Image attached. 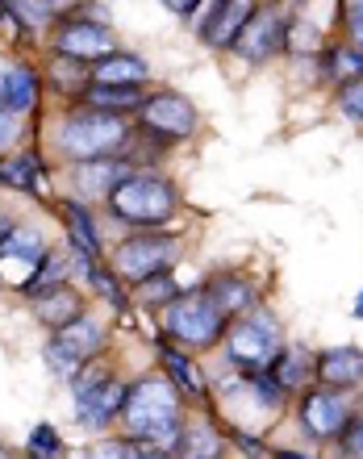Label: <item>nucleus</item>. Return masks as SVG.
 Listing matches in <instances>:
<instances>
[{"mask_svg":"<svg viewBox=\"0 0 363 459\" xmlns=\"http://www.w3.org/2000/svg\"><path fill=\"white\" fill-rule=\"evenodd\" d=\"M125 418L138 438L176 447L180 443V397L176 385H168L163 376H146L125 393Z\"/></svg>","mask_w":363,"mask_h":459,"instance_id":"f257e3e1","label":"nucleus"},{"mask_svg":"<svg viewBox=\"0 0 363 459\" xmlns=\"http://www.w3.org/2000/svg\"><path fill=\"white\" fill-rule=\"evenodd\" d=\"M113 213L134 226H159L176 213V188L155 176H130L113 188Z\"/></svg>","mask_w":363,"mask_h":459,"instance_id":"f03ea898","label":"nucleus"},{"mask_svg":"<svg viewBox=\"0 0 363 459\" xmlns=\"http://www.w3.org/2000/svg\"><path fill=\"white\" fill-rule=\"evenodd\" d=\"M59 143H63V151L75 155V159H100V155H109V151H117V146L125 143V126L105 109L72 113V117L63 121Z\"/></svg>","mask_w":363,"mask_h":459,"instance_id":"7ed1b4c3","label":"nucleus"},{"mask_svg":"<svg viewBox=\"0 0 363 459\" xmlns=\"http://www.w3.org/2000/svg\"><path fill=\"white\" fill-rule=\"evenodd\" d=\"M168 330L188 347H213L221 339V309L213 292H188L168 305Z\"/></svg>","mask_w":363,"mask_h":459,"instance_id":"20e7f679","label":"nucleus"},{"mask_svg":"<svg viewBox=\"0 0 363 459\" xmlns=\"http://www.w3.org/2000/svg\"><path fill=\"white\" fill-rule=\"evenodd\" d=\"M230 359L242 363V368H251V372L272 368V363L280 359V330H276V322H272L267 314L242 322V326L230 334Z\"/></svg>","mask_w":363,"mask_h":459,"instance_id":"39448f33","label":"nucleus"},{"mask_svg":"<svg viewBox=\"0 0 363 459\" xmlns=\"http://www.w3.org/2000/svg\"><path fill=\"white\" fill-rule=\"evenodd\" d=\"M176 242L171 238H130L117 247V259H113V267H117L121 276H130L134 284L146 276H159V272H168L171 259H176Z\"/></svg>","mask_w":363,"mask_h":459,"instance_id":"423d86ee","label":"nucleus"},{"mask_svg":"<svg viewBox=\"0 0 363 459\" xmlns=\"http://www.w3.org/2000/svg\"><path fill=\"white\" fill-rule=\"evenodd\" d=\"M125 393L117 376H88L84 385L75 388V410L88 426H105L117 410H125Z\"/></svg>","mask_w":363,"mask_h":459,"instance_id":"0eeeda50","label":"nucleus"},{"mask_svg":"<svg viewBox=\"0 0 363 459\" xmlns=\"http://www.w3.org/2000/svg\"><path fill=\"white\" fill-rule=\"evenodd\" d=\"M301 422L309 426V435L334 438V435H342V430H347L351 410H347V401H342L334 388H326V393H309V397H305Z\"/></svg>","mask_w":363,"mask_h":459,"instance_id":"6e6552de","label":"nucleus"},{"mask_svg":"<svg viewBox=\"0 0 363 459\" xmlns=\"http://www.w3.org/2000/svg\"><path fill=\"white\" fill-rule=\"evenodd\" d=\"M143 121L155 134H171V138H184V134L196 130V109L193 100L176 97V92H163V97H151L143 105Z\"/></svg>","mask_w":363,"mask_h":459,"instance_id":"1a4fd4ad","label":"nucleus"},{"mask_svg":"<svg viewBox=\"0 0 363 459\" xmlns=\"http://www.w3.org/2000/svg\"><path fill=\"white\" fill-rule=\"evenodd\" d=\"M234 47L246 55V59H267V55H276L284 47V17L280 13H259L251 22L242 25V34Z\"/></svg>","mask_w":363,"mask_h":459,"instance_id":"9d476101","label":"nucleus"},{"mask_svg":"<svg viewBox=\"0 0 363 459\" xmlns=\"http://www.w3.org/2000/svg\"><path fill=\"white\" fill-rule=\"evenodd\" d=\"M59 50L72 59H105V55H113V38L105 25L72 22L59 30Z\"/></svg>","mask_w":363,"mask_h":459,"instance_id":"9b49d317","label":"nucleus"},{"mask_svg":"<svg viewBox=\"0 0 363 459\" xmlns=\"http://www.w3.org/2000/svg\"><path fill=\"white\" fill-rule=\"evenodd\" d=\"M255 17L251 0H218V13L205 22V42L209 47H234L242 34V25Z\"/></svg>","mask_w":363,"mask_h":459,"instance_id":"f8f14e48","label":"nucleus"},{"mask_svg":"<svg viewBox=\"0 0 363 459\" xmlns=\"http://www.w3.org/2000/svg\"><path fill=\"white\" fill-rule=\"evenodd\" d=\"M121 180H130V168L121 163V159H84L80 171H75V188L84 196H113Z\"/></svg>","mask_w":363,"mask_h":459,"instance_id":"ddd939ff","label":"nucleus"},{"mask_svg":"<svg viewBox=\"0 0 363 459\" xmlns=\"http://www.w3.org/2000/svg\"><path fill=\"white\" fill-rule=\"evenodd\" d=\"M317 376L330 388H351L363 380V351L359 347H334L317 359Z\"/></svg>","mask_w":363,"mask_h":459,"instance_id":"4468645a","label":"nucleus"},{"mask_svg":"<svg viewBox=\"0 0 363 459\" xmlns=\"http://www.w3.org/2000/svg\"><path fill=\"white\" fill-rule=\"evenodd\" d=\"M34 314L47 322V326H55V330H63L67 322H75L80 317V297H75L72 289H42V292H34Z\"/></svg>","mask_w":363,"mask_h":459,"instance_id":"2eb2a0df","label":"nucleus"},{"mask_svg":"<svg viewBox=\"0 0 363 459\" xmlns=\"http://www.w3.org/2000/svg\"><path fill=\"white\" fill-rule=\"evenodd\" d=\"M34 100H38L34 72H25V67H9V72L0 75V109H4V113L34 109Z\"/></svg>","mask_w":363,"mask_h":459,"instance_id":"dca6fc26","label":"nucleus"},{"mask_svg":"<svg viewBox=\"0 0 363 459\" xmlns=\"http://www.w3.org/2000/svg\"><path fill=\"white\" fill-rule=\"evenodd\" d=\"M151 67L138 55H105L97 59V84H143Z\"/></svg>","mask_w":363,"mask_h":459,"instance_id":"f3484780","label":"nucleus"},{"mask_svg":"<svg viewBox=\"0 0 363 459\" xmlns=\"http://www.w3.org/2000/svg\"><path fill=\"white\" fill-rule=\"evenodd\" d=\"M59 342H63V347H72L80 359H88V355H97V351H100V342H105V330H100L92 317L80 314L75 322H67V326H63Z\"/></svg>","mask_w":363,"mask_h":459,"instance_id":"a211bd4d","label":"nucleus"},{"mask_svg":"<svg viewBox=\"0 0 363 459\" xmlns=\"http://www.w3.org/2000/svg\"><path fill=\"white\" fill-rule=\"evenodd\" d=\"M88 100L92 109H130V105H143V92L138 84H92L88 88Z\"/></svg>","mask_w":363,"mask_h":459,"instance_id":"6ab92c4d","label":"nucleus"},{"mask_svg":"<svg viewBox=\"0 0 363 459\" xmlns=\"http://www.w3.org/2000/svg\"><path fill=\"white\" fill-rule=\"evenodd\" d=\"M221 455V438L201 426V430H180V443H176V459H218Z\"/></svg>","mask_w":363,"mask_h":459,"instance_id":"aec40b11","label":"nucleus"},{"mask_svg":"<svg viewBox=\"0 0 363 459\" xmlns=\"http://www.w3.org/2000/svg\"><path fill=\"white\" fill-rule=\"evenodd\" d=\"M176 297H180V289H176V280H171L168 272L138 280V301H146V305H163V301H168L171 305Z\"/></svg>","mask_w":363,"mask_h":459,"instance_id":"412c9836","label":"nucleus"},{"mask_svg":"<svg viewBox=\"0 0 363 459\" xmlns=\"http://www.w3.org/2000/svg\"><path fill=\"white\" fill-rule=\"evenodd\" d=\"M272 368H276L280 388H297L309 380V355L305 351H292V355H284V363H272Z\"/></svg>","mask_w":363,"mask_h":459,"instance_id":"4be33fe9","label":"nucleus"},{"mask_svg":"<svg viewBox=\"0 0 363 459\" xmlns=\"http://www.w3.org/2000/svg\"><path fill=\"white\" fill-rule=\"evenodd\" d=\"M47 363H50V372L59 376V380H75V376H80V363H84V359H80L72 347H63V342L55 339L47 347Z\"/></svg>","mask_w":363,"mask_h":459,"instance_id":"5701e85b","label":"nucleus"},{"mask_svg":"<svg viewBox=\"0 0 363 459\" xmlns=\"http://www.w3.org/2000/svg\"><path fill=\"white\" fill-rule=\"evenodd\" d=\"M0 251L4 255H25V259L34 264L38 255H42V238H38L34 230H9V234L0 238Z\"/></svg>","mask_w":363,"mask_h":459,"instance_id":"b1692460","label":"nucleus"},{"mask_svg":"<svg viewBox=\"0 0 363 459\" xmlns=\"http://www.w3.org/2000/svg\"><path fill=\"white\" fill-rule=\"evenodd\" d=\"M0 180L17 184V188H34L38 180V159L34 155H17L13 163H0Z\"/></svg>","mask_w":363,"mask_h":459,"instance_id":"393cba45","label":"nucleus"},{"mask_svg":"<svg viewBox=\"0 0 363 459\" xmlns=\"http://www.w3.org/2000/svg\"><path fill=\"white\" fill-rule=\"evenodd\" d=\"M67 226H72V238H75V247L84 255H97V234H92V221H88V213L80 205H67Z\"/></svg>","mask_w":363,"mask_h":459,"instance_id":"a878e982","label":"nucleus"},{"mask_svg":"<svg viewBox=\"0 0 363 459\" xmlns=\"http://www.w3.org/2000/svg\"><path fill=\"white\" fill-rule=\"evenodd\" d=\"M330 75H339V80L351 75V84L363 80V55L359 50H334V55H330Z\"/></svg>","mask_w":363,"mask_h":459,"instance_id":"bb28decb","label":"nucleus"},{"mask_svg":"<svg viewBox=\"0 0 363 459\" xmlns=\"http://www.w3.org/2000/svg\"><path fill=\"white\" fill-rule=\"evenodd\" d=\"M88 459H146V455L134 443H125V438H105V443H97L88 451Z\"/></svg>","mask_w":363,"mask_h":459,"instance_id":"cd10ccee","label":"nucleus"},{"mask_svg":"<svg viewBox=\"0 0 363 459\" xmlns=\"http://www.w3.org/2000/svg\"><path fill=\"white\" fill-rule=\"evenodd\" d=\"M218 292H221L218 309H246V305L255 301V297H251V289H246L242 280H221V284H218Z\"/></svg>","mask_w":363,"mask_h":459,"instance_id":"c85d7f7f","label":"nucleus"},{"mask_svg":"<svg viewBox=\"0 0 363 459\" xmlns=\"http://www.w3.org/2000/svg\"><path fill=\"white\" fill-rule=\"evenodd\" d=\"M84 272H88V280H92V284H97V289H100V292H105V301H109V305H113V309H125V297H121V289H117V280H113V276H109V272H105V267H92V264H88V267H84Z\"/></svg>","mask_w":363,"mask_h":459,"instance_id":"c756f323","label":"nucleus"},{"mask_svg":"<svg viewBox=\"0 0 363 459\" xmlns=\"http://www.w3.org/2000/svg\"><path fill=\"white\" fill-rule=\"evenodd\" d=\"M30 455L34 459H59V435L50 426H38L30 435Z\"/></svg>","mask_w":363,"mask_h":459,"instance_id":"7c9ffc66","label":"nucleus"},{"mask_svg":"<svg viewBox=\"0 0 363 459\" xmlns=\"http://www.w3.org/2000/svg\"><path fill=\"white\" fill-rule=\"evenodd\" d=\"M163 363H168L171 376H176V380H180L188 393H201V376L188 368V359H184V355H176V351H163Z\"/></svg>","mask_w":363,"mask_h":459,"instance_id":"2f4dec72","label":"nucleus"},{"mask_svg":"<svg viewBox=\"0 0 363 459\" xmlns=\"http://www.w3.org/2000/svg\"><path fill=\"white\" fill-rule=\"evenodd\" d=\"M59 276H63V264H59V259H42V272L25 280V292L34 297V292H42V289L50 284V280H59Z\"/></svg>","mask_w":363,"mask_h":459,"instance_id":"473e14b6","label":"nucleus"},{"mask_svg":"<svg viewBox=\"0 0 363 459\" xmlns=\"http://www.w3.org/2000/svg\"><path fill=\"white\" fill-rule=\"evenodd\" d=\"M347 30H351L355 50L363 55V0H351V4H347Z\"/></svg>","mask_w":363,"mask_h":459,"instance_id":"72a5a7b5","label":"nucleus"},{"mask_svg":"<svg viewBox=\"0 0 363 459\" xmlns=\"http://www.w3.org/2000/svg\"><path fill=\"white\" fill-rule=\"evenodd\" d=\"M342 109L351 113L355 121H363V80H355V84L342 88Z\"/></svg>","mask_w":363,"mask_h":459,"instance_id":"f704fd0d","label":"nucleus"},{"mask_svg":"<svg viewBox=\"0 0 363 459\" xmlns=\"http://www.w3.org/2000/svg\"><path fill=\"white\" fill-rule=\"evenodd\" d=\"M342 447H347V455L363 459V422L351 426V430H342Z\"/></svg>","mask_w":363,"mask_h":459,"instance_id":"c9c22d12","label":"nucleus"},{"mask_svg":"<svg viewBox=\"0 0 363 459\" xmlns=\"http://www.w3.org/2000/svg\"><path fill=\"white\" fill-rule=\"evenodd\" d=\"M17 134H22L17 117H13V113H0V151H4V146H13V138H17Z\"/></svg>","mask_w":363,"mask_h":459,"instance_id":"e433bc0d","label":"nucleus"},{"mask_svg":"<svg viewBox=\"0 0 363 459\" xmlns=\"http://www.w3.org/2000/svg\"><path fill=\"white\" fill-rule=\"evenodd\" d=\"M163 4H168L171 13H180V17H188V13H193L196 4H201V0H163Z\"/></svg>","mask_w":363,"mask_h":459,"instance_id":"4c0bfd02","label":"nucleus"},{"mask_svg":"<svg viewBox=\"0 0 363 459\" xmlns=\"http://www.w3.org/2000/svg\"><path fill=\"white\" fill-rule=\"evenodd\" d=\"M30 4H34V9H38V17H47L50 9H59L63 0H30Z\"/></svg>","mask_w":363,"mask_h":459,"instance_id":"58836bf2","label":"nucleus"},{"mask_svg":"<svg viewBox=\"0 0 363 459\" xmlns=\"http://www.w3.org/2000/svg\"><path fill=\"white\" fill-rule=\"evenodd\" d=\"M276 459H309V455H297V451H280Z\"/></svg>","mask_w":363,"mask_h":459,"instance_id":"ea45409f","label":"nucleus"},{"mask_svg":"<svg viewBox=\"0 0 363 459\" xmlns=\"http://www.w3.org/2000/svg\"><path fill=\"white\" fill-rule=\"evenodd\" d=\"M355 314H363V301H359V305H355Z\"/></svg>","mask_w":363,"mask_h":459,"instance_id":"a19ab883","label":"nucleus"},{"mask_svg":"<svg viewBox=\"0 0 363 459\" xmlns=\"http://www.w3.org/2000/svg\"><path fill=\"white\" fill-rule=\"evenodd\" d=\"M151 459H168V455H151Z\"/></svg>","mask_w":363,"mask_h":459,"instance_id":"79ce46f5","label":"nucleus"},{"mask_svg":"<svg viewBox=\"0 0 363 459\" xmlns=\"http://www.w3.org/2000/svg\"><path fill=\"white\" fill-rule=\"evenodd\" d=\"M0 230H9V226H4V221H0Z\"/></svg>","mask_w":363,"mask_h":459,"instance_id":"37998d69","label":"nucleus"},{"mask_svg":"<svg viewBox=\"0 0 363 459\" xmlns=\"http://www.w3.org/2000/svg\"><path fill=\"white\" fill-rule=\"evenodd\" d=\"M0 459H9V455H4V451H0Z\"/></svg>","mask_w":363,"mask_h":459,"instance_id":"c03bdc74","label":"nucleus"}]
</instances>
